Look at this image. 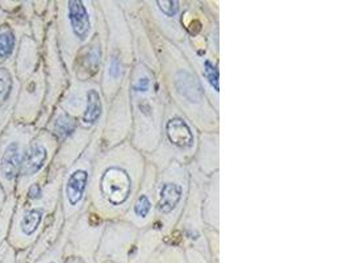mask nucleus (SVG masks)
Listing matches in <instances>:
<instances>
[{
	"label": "nucleus",
	"mask_w": 351,
	"mask_h": 263,
	"mask_svg": "<svg viewBox=\"0 0 351 263\" xmlns=\"http://www.w3.org/2000/svg\"><path fill=\"white\" fill-rule=\"evenodd\" d=\"M48 191L38 200L16 199V207L11 220L7 244L16 253L28 251L40 238L48 214Z\"/></svg>",
	"instance_id": "1"
},
{
	"label": "nucleus",
	"mask_w": 351,
	"mask_h": 263,
	"mask_svg": "<svg viewBox=\"0 0 351 263\" xmlns=\"http://www.w3.org/2000/svg\"><path fill=\"white\" fill-rule=\"evenodd\" d=\"M34 136L36 132L32 125L20 124L14 120L0 134V186L8 197L15 194L20 162Z\"/></svg>",
	"instance_id": "2"
},
{
	"label": "nucleus",
	"mask_w": 351,
	"mask_h": 263,
	"mask_svg": "<svg viewBox=\"0 0 351 263\" xmlns=\"http://www.w3.org/2000/svg\"><path fill=\"white\" fill-rule=\"evenodd\" d=\"M51 142L54 141L47 133H36L28 144L17 173L15 197H21L33 181L40 179L51 158Z\"/></svg>",
	"instance_id": "3"
},
{
	"label": "nucleus",
	"mask_w": 351,
	"mask_h": 263,
	"mask_svg": "<svg viewBox=\"0 0 351 263\" xmlns=\"http://www.w3.org/2000/svg\"><path fill=\"white\" fill-rule=\"evenodd\" d=\"M41 99V77L40 71H36L32 77L20 84L16 104L12 120L20 124H29L38 112V104Z\"/></svg>",
	"instance_id": "4"
},
{
	"label": "nucleus",
	"mask_w": 351,
	"mask_h": 263,
	"mask_svg": "<svg viewBox=\"0 0 351 263\" xmlns=\"http://www.w3.org/2000/svg\"><path fill=\"white\" fill-rule=\"evenodd\" d=\"M100 195L112 205H121L130 195V178L128 173L120 167L111 166L100 177Z\"/></svg>",
	"instance_id": "5"
},
{
	"label": "nucleus",
	"mask_w": 351,
	"mask_h": 263,
	"mask_svg": "<svg viewBox=\"0 0 351 263\" xmlns=\"http://www.w3.org/2000/svg\"><path fill=\"white\" fill-rule=\"evenodd\" d=\"M66 23L77 42H84L91 33V16L86 4L80 0L66 3Z\"/></svg>",
	"instance_id": "6"
},
{
	"label": "nucleus",
	"mask_w": 351,
	"mask_h": 263,
	"mask_svg": "<svg viewBox=\"0 0 351 263\" xmlns=\"http://www.w3.org/2000/svg\"><path fill=\"white\" fill-rule=\"evenodd\" d=\"M15 74L19 82H24L36 73L37 67V53L36 44L29 36L23 34L19 40L16 49V60L14 61Z\"/></svg>",
	"instance_id": "7"
},
{
	"label": "nucleus",
	"mask_w": 351,
	"mask_h": 263,
	"mask_svg": "<svg viewBox=\"0 0 351 263\" xmlns=\"http://www.w3.org/2000/svg\"><path fill=\"white\" fill-rule=\"evenodd\" d=\"M88 178H90L88 171L83 167H75L67 175L64 187L66 208L75 210L80 207L88 184Z\"/></svg>",
	"instance_id": "8"
},
{
	"label": "nucleus",
	"mask_w": 351,
	"mask_h": 263,
	"mask_svg": "<svg viewBox=\"0 0 351 263\" xmlns=\"http://www.w3.org/2000/svg\"><path fill=\"white\" fill-rule=\"evenodd\" d=\"M20 84L15 74L14 61L0 65V107L16 101Z\"/></svg>",
	"instance_id": "9"
},
{
	"label": "nucleus",
	"mask_w": 351,
	"mask_h": 263,
	"mask_svg": "<svg viewBox=\"0 0 351 263\" xmlns=\"http://www.w3.org/2000/svg\"><path fill=\"white\" fill-rule=\"evenodd\" d=\"M19 36L14 27L8 24H0V65L14 61L16 53Z\"/></svg>",
	"instance_id": "10"
},
{
	"label": "nucleus",
	"mask_w": 351,
	"mask_h": 263,
	"mask_svg": "<svg viewBox=\"0 0 351 263\" xmlns=\"http://www.w3.org/2000/svg\"><path fill=\"white\" fill-rule=\"evenodd\" d=\"M169 140L178 148H190L193 142V136L189 125L182 118H171L167 123Z\"/></svg>",
	"instance_id": "11"
},
{
	"label": "nucleus",
	"mask_w": 351,
	"mask_h": 263,
	"mask_svg": "<svg viewBox=\"0 0 351 263\" xmlns=\"http://www.w3.org/2000/svg\"><path fill=\"white\" fill-rule=\"evenodd\" d=\"M182 199V188L174 183H166L162 186L160 194V211L162 214H170Z\"/></svg>",
	"instance_id": "12"
},
{
	"label": "nucleus",
	"mask_w": 351,
	"mask_h": 263,
	"mask_svg": "<svg viewBox=\"0 0 351 263\" xmlns=\"http://www.w3.org/2000/svg\"><path fill=\"white\" fill-rule=\"evenodd\" d=\"M101 116V99L95 88H90L86 95V110L82 116V121L86 125H93Z\"/></svg>",
	"instance_id": "13"
},
{
	"label": "nucleus",
	"mask_w": 351,
	"mask_h": 263,
	"mask_svg": "<svg viewBox=\"0 0 351 263\" xmlns=\"http://www.w3.org/2000/svg\"><path fill=\"white\" fill-rule=\"evenodd\" d=\"M176 88L184 98L190 101H199L202 98L200 84L187 73H180V75L176 79Z\"/></svg>",
	"instance_id": "14"
},
{
	"label": "nucleus",
	"mask_w": 351,
	"mask_h": 263,
	"mask_svg": "<svg viewBox=\"0 0 351 263\" xmlns=\"http://www.w3.org/2000/svg\"><path fill=\"white\" fill-rule=\"evenodd\" d=\"M15 207H16V197L14 194V195L8 197L5 205L0 211V247H3V244L7 241V236L10 231V225H11Z\"/></svg>",
	"instance_id": "15"
},
{
	"label": "nucleus",
	"mask_w": 351,
	"mask_h": 263,
	"mask_svg": "<svg viewBox=\"0 0 351 263\" xmlns=\"http://www.w3.org/2000/svg\"><path fill=\"white\" fill-rule=\"evenodd\" d=\"M75 129V120L67 114H60L53 121V132L60 137H67Z\"/></svg>",
	"instance_id": "16"
},
{
	"label": "nucleus",
	"mask_w": 351,
	"mask_h": 263,
	"mask_svg": "<svg viewBox=\"0 0 351 263\" xmlns=\"http://www.w3.org/2000/svg\"><path fill=\"white\" fill-rule=\"evenodd\" d=\"M204 73L207 77L208 82L210 83V86L219 91V70L217 67L213 65L210 61L204 62Z\"/></svg>",
	"instance_id": "17"
},
{
	"label": "nucleus",
	"mask_w": 351,
	"mask_h": 263,
	"mask_svg": "<svg viewBox=\"0 0 351 263\" xmlns=\"http://www.w3.org/2000/svg\"><path fill=\"white\" fill-rule=\"evenodd\" d=\"M152 210V203L149 200V197L146 195H141L137 199L136 204H134V214L140 217H146Z\"/></svg>",
	"instance_id": "18"
},
{
	"label": "nucleus",
	"mask_w": 351,
	"mask_h": 263,
	"mask_svg": "<svg viewBox=\"0 0 351 263\" xmlns=\"http://www.w3.org/2000/svg\"><path fill=\"white\" fill-rule=\"evenodd\" d=\"M61 253L58 249H51L49 251H45L43 255H40L33 263H61Z\"/></svg>",
	"instance_id": "19"
},
{
	"label": "nucleus",
	"mask_w": 351,
	"mask_h": 263,
	"mask_svg": "<svg viewBox=\"0 0 351 263\" xmlns=\"http://www.w3.org/2000/svg\"><path fill=\"white\" fill-rule=\"evenodd\" d=\"M160 10L162 14H165L166 16H174L179 10L178 1H173V0H167V1H158Z\"/></svg>",
	"instance_id": "20"
},
{
	"label": "nucleus",
	"mask_w": 351,
	"mask_h": 263,
	"mask_svg": "<svg viewBox=\"0 0 351 263\" xmlns=\"http://www.w3.org/2000/svg\"><path fill=\"white\" fill-rule=\"evenodd\" d=\"M99 61H100V49H97V47H95V48L88 50V53L84 58L86 65H88V67H91V68H95Z\"/></svg>",
	"instance_id": "21"
},
{
	"label": "nucleus",
	"mask_w": 351,
	"mask_h": 263,
	"mask_svg": "<svg viewBox=\"0 0 351 263\" xmlns=\"http://www.w3.org/2000/svg\"><path fill=\"white\" fill-rule=\"evenodd\" d=\"M108 73H110V75H111L112 78H117V77L120 75V73H121V65H120V62H119L116 58L112 60Z\"/></svg>",
	"instance_id": "22"
},
{
	"label": "nucleus",
	"mask_w": 351,
	"mask_h": 263,
	"mask_svg": "<svg viewBox=\"0 0 351 263\" xmlns=\"http://www.w3.org/2000/svg\"><path fill=\"white\" fill-rule=\"evenodd\" d=\"M16 251L8 245V249L5 251V255H4V258L1 260L0 263H16Z\"/></svg>",
	"instance_id": "23"
},
{
	"label": "nucleus",
	"mask_w": 351,
	"mask_h": 263,
	"mask_svg": "<svg viewBox=\"0 0 351 263\" xmlns=\"http://www.w3.org/2000/svg\"><path fill=\"white\" fill-rule=\"evenodd\" d=\"M149 86H150V81H149V78H146V77H144V78H140L138 79V82H137V84L134 86V90L136 91H141V92H145V91H147L149 90Z\"/></svg>",
	"instance_id": "24"
},
{
	"label": "nucleus",
	"mask_w": 351,
	"mask_h": 263,
	"mask_svg": "<svg viewBox=\"0 0 351 263\" xmlns=\"http://www.w3.org/2000/svg\"><path fill=\"white\" fill-rule=\"evenodd\" d=\"M7 199H8V195L5 194L4 188L0 186V211H1V210H3V207L5 205V203H7Z\"/></svg>",
	"instance_id": "25"
},
{
	"label": "nucleus",
	"mask_w": 351,
	"mask_h": 263,
	"mask_svg": "<svg viewBox=\"0 0 351 263\" xmlns=\"http://www.w3.org/2000/svg\"><path fill=\"white\" fill-rule=\"evenodd\" d=\"M7 249H8V244H7V241H5V242L3 244V247H0V262H1V260L4 258Z\"/></svg>",
	"instance_id": "26"
}]
</instances>
